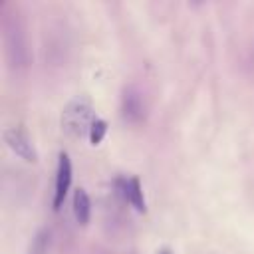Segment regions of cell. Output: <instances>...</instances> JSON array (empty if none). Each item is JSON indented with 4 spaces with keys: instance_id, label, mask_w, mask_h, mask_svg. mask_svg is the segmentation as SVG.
Instances as JSON below:
<instances>
[{
    "instance_id": "obj_1",
    "label": "cell",
    "mask_w": 254,
    "mask_h": 254,
    "mask_svg": "<svg viewBox=\"0 0 254 254\" xmlns=\"http://www.w3.org/2000/svg\"><path fill=\"white\" fill-rule=\"evenodd\" d=\"M2 40H4V58L10 67H24L28 64V42L26 28L18 14L4 18L2 24Z\"/></svg>"
},
{
    "instance_id": "obj_2",
    "label": "cell",
    "mask_w": 254,
    "mask_h": 254,
    "mask_svg": "<svg viewBox=\"0 0 254 254\" xmlns=\"http://www.w3.org/2000/svg\"><path fill=\"white\" fill-rule=\"evenodd\" d=\"M97 117L93 115V105L87 97H75L71 99L64 111H62V129L71 137L89 135V129Z\"/></svg>"
},
{
    "instance_id": "obj_3",
    "label": "cell",
    "mask_w": 254,
    "mask_h": 254,
    "mask_svg": "<svg viewBox=\"0 0 254 254\" xmlns=\"http://www.w3.org/2000/svg\"><path fill=\"white\" fill-rule=\"evenodd\" d=\"M147 115L145 95L137 85H127L121 93V117L127 123H141Z\"/></svg>"
},
{
    "instance_id": "obj_4",
    "label": "cell",
    "mask_w": 254,
    "mask_h": 254,
    "mask_svg": "<svg viewBox=\"0 0 254 254\" xmlns=\"http://www.w3.org/2000/svg\"><path fill=\"white\" fill-rule=\"evenodd\" d=\"M4 141H6V145H8L18 157H22V159H26V161H36V159H38V153H36L34 143L30 141V137H28L22 129H18V127H8V129L4 131Z\"/></svg>"
},
{
    "instance_id": "obj_5",
    "label": "cell",
    "mask_w": 254,
    "mask_h": 254,
    "mask_svg": "<svg viewBox=\"0 0 254 254\" xmlns=\"http://www.w3.org/2000/svg\"><path fill=\"white\" fill-rule=\"evenodd\" d=\"M69 183H71V161H69V155L65 151L60 153L58 157V171H56V190H54V208H60L65 194H67V189H69Z\"/></svg>"
},
{
    "instance_id": "obj_6",
    "label": "cell",
    "mask_w": 254,
    "mask_h": 254,
    "mask_svg": "<svg viewBox=\"0 0 254 254\" xmlns=\"http://www.w3.org/2000/svg\"><path fill=\"white\" fill-rule=\"evenodd\" d=\"M73 214L77 218L79 224H87L89 214H91V204H89V196L85 192V189H75L73 192Z\"/></svg>"
},
{
    "instance_id": "obj_7",
    "label": "cell",
    "mask_w": 254,
    "mask_h": 254,
    "mask_svg": "<svg viewBox=\"0 0 254 254\" xmlns=\"http://www.w3.org/2000/svg\"><path fill=\"white\" fill-rule=\"evenodd\" d=\"M123 192L127 196V200L137 208V210H145V198H143V190L139 185L137 177H131L129 181L123 183Z\"/></svg>"
},
{
    "instance_id": "obj_8",
    "label": "cell",
    "mask_w": 254,
    "mask_h": 254,
    "mask_svg": "<svg viewBox=\"0 0 254 254\" xmlns=\"http://www.w3.org/2000/svg\"><path fill=\"white\" fill-rule=\"evenodd\" d=\"M48 248H50V230H40L34 236L28 254H48Z\"/></svg>"
},
{
    "instance_id": "obj_9",
    "label": "cell",
    "mask_w": 254,
    "mask_h": 254,
    "mask_svg": "<svg viewBox=\"0 0 254 254\" xmlns=\"http://www.w3.org/2000/svg\"><path fill=\"white\" fill-rule=\"evenodd\" d=\"M105 131H107V123H105L103 119H95L93 125H91V129H89V139H91V143L97 145V143L103 139Z\"/></svg>"
}]
</instances>
